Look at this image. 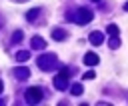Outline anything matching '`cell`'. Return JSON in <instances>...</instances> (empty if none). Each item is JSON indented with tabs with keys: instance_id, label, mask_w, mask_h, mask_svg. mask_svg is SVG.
I'll use <instances>...</instances> for the list:
<instances>
[{
	"instance_id": "cell-2",
	"label": "cell",
	"mask_w": 128,
	"mask_h": 106,
	"mask_svg": "<svg viewBox=\"0 0 128 106\" xmlns=\"http://www.w3.org/2000/svg\"><path fill=\"white\" fill-rule=\"evenodd\" d=\"M68 74H70V72H68L66 68H62L60 74L54 78V86H56L58 90H66V88H68Z\"/></svg>"
},
{
	"instance_id": "cell-11",
	"label": "cell",
	"mask_w": 128,
	"mask_h": 106,
	"mask_svg": "<svg viewBox=\"0 0 128 106\" xmlns=\"http://www.w3.org/2000/svg\"><path fill=\"white\" fill-rule=\"evenodd\" d=\"M16 58H18L20 62H26V60L30 58V52H26V50H20V52L16 54Z\"/></svg>"
},
{
	"instance_id": "cell-9",
	"label": "cell",
	"mask_w": 128,
	"mask_h": 106,
	"mask_svg": "<svg viewBox=\"0 0 128 106\" xmlns=\"http://www.w3.org/2000/svg\"><path fill=\"white\" fill-rule=\"evenodd\" d=\"M52 38L58 40V42H62V40L66 38V32H64L62 28H54V30H52Z\"/></svg>"
},
{
	"instance_id": "cell-15",
	"label": "cell",
	"mask_w": 128,
	"mask_h": 106,
	"mask_svg": "<svg viewBox=\"0 0 128 106\" xmlns=\"http://www.w3.org/2000/svg\"><path fill=\"white\" fill-rule=\"evenodd\" d=\"M22 36H24V34H22V30H16V32L12 34V40H14V42H20V40H22Z\"/></svg>"
},
{
	"instance_id": "cell-7",
	"label": "cell",
	"mask_w": 128,
	"mask_h": 106,
	"mask_svg": "<svg viewBox=\"0 0 128 106\" xmlns=\"http://www.w3.org/2000/svg\"><path fill=\"white\" fill-rule=\"evenodd\" d=\"M98 60H100V58H98V54H94V52H88V54L84 56V64H86V66H96Z\"/></svg>"
},
{
	"instance_id": "cell-16",
	"label": "cell",
	"mask_w": 128,
	"mask_h": 106,
	"mask_svg": "<svg viewBox=\"0 0 128 106\" xmlns=\"http://www.w3.org/2000/svg\"><path fill=\"white\" fill-rule=\"evenodd\" d=\"M84 78H86V80H90V78H94V72H92V70H90V72H86V74H84Z\"/></svg>"
},
{
	"instance_id": "cell-1",
	"label": "cell",
	"mask_w": 128,
	"mask_h": 106,
	"mask_svg": "<svg viewBox=\"0 0 128 106\" xmlns=\"http://www.w3.org/2000/svg\"><path fill=\"white\" fill-rule=\"evenodd\" d=\"M54 66H58V58H56V54H42L40 58H38V68L40 70H50V68H54Z\"/></svg>"
},
{
	"instance_id": "cell-18",
	"label": "cell",
	"mask_w": 128,
	"mask_h": 106,
	"mask_svg": "<svg viewBox=\"0 0 128 106\" xmlns=\"http://www.w3.org/2000/svg\"><path fill=\"white\" fill-rule=\"evenodd\" d=\"M124 10H126V12H128V2H126V6H124Z\"/></svg>"
},
{
	"instance_id": "cell-8",
	"label": "cell",
	"mask_w": 128,
	"mask_h": 106,
	"mask_svg": "<svg viewBox=\"0 0 128 106\" xmlns=\"http://www.w3.org/2000/svg\"><path fill=\"white\" fill-rule=\"evenodd\" d=\"M14 76H16L18 80H26V78L30 76V70H28V68H24V66H22V68H16Z\"/></svg>"
},
{
	"instance_id": "cell-17",
	"label": "cell",
	"mask_w": 128,
	"mask_h": 106,
	"mask_svg": "<svg viewBox=\"0 0 128 106\" xmlns=\"http://www.w3.org/2000/svg\"><path fill=\"white\" fill-rule=\"evenodd\" d=\"M2 90H4V84H2V80H0V94H2Z\"/></svg>"
},
{
	"instance_id": "cell-6",
	"label": "cell",
	"mask_w": 128,
	"mask_h": 106,
	"mask_svg": "<svg viewBox=\"0 0 128 106\" xmlns=\"http://www.w3.org/2000/svg\"><path fill=\"white\" fill-rule=\"evenodd\" d=\"M30 44H32L34 50H44V48H46V40H44L42 36H34V38L30 40Z\"/></svg>"
},
{
	"instance_id": "cell-14",
	"label": "cell",
	"mask_w": 128,
	"mask_h": 106,
	"mask_svg": "<svg viewBox=\"0 0 128 106\" xmlns=\"http://www.w3.org/2000/svg\"><path fill=\"white\" fill-rule=\"evenodd\" d=\"M108 46L114 50V48H118V46H120V40H118L116 36H112V38H110V42H108Z\"/></svg>"
},
{
	"instance_id": "cell-5",
	"label": "cell",
	"mask_w": 128,
	"mask_h": 106,
	"mask_svg": "<svg viewBox=\"0 0 128 106\" xmlns=\"http://www.w3.org/2000/svg\"><path fill=\"white\" fill-rule=\"evenodd\" d=\"M88 38H90V44H92V46H100V44L104 42V34H102V32H98V30L90 32V36H88Z\"/></svg>"
},
{
	"instance_id": "cell-4",
	"label": "cell",
	"mask_w": 128,
	"mask_h": 106,
	"mask_svg": "<svg viewBox=\"0 0 128 106\" xmlns=\"http://www.w3.org/2000/svg\"><path fill=\"white\" fill-rule=\"evenodd\" d=\"M92 18H94V14L88 8H80L76 12V22L78 24H88V22H92Z\"/></svg>"
},
{
	"instance_id": "cell-19",
	"label": "cell",
	"mask_w": 128,
	"mask_h": 106,
	"mask_svg": "<svg viewBox=\"0 0 128 106\" xmlns=\"http://www.w3.org/2000/svg\"><path fill=\"white\" fill-rule=\"evenodd\" d=\"M92 2H100V0H92Z\"/></svg>"
},
{
	"instance_id": "cell-10",
	"label": "cell",
	"mask_w": 128,
	"mask_h": 106,
	"mask_svg": "<svg viewBox=\"0 0 128 106\" xmlns=\"http://www.w3.org/2000/svg\"><path fill=\"white\" fill-rule=\"evenodd\" d=\"M106 32H108L110 36H118V32H120V30H118V26H116V24H108Z\"/></svg>"
},
{
	"instance_id": "cell-3",
	"label": "cell",
	"mask_w": 128,
	"mask_h": 106,
	"mask_svg": "<svg viewBox=\"0 0 128 106\" xmlns=\"http://www.w3.org/2000/svg\"><path fill=\"white\" fill-rule=\"evenodd\" d=\"M40 100H42V90H40L38 86L26 90V102H28V104H38Z\"/></svg>"
},
{
	"instance_id": "cell-12",
	"label": "cell",
	"mask_w": 128,
	"mask_h": 106,
	"mask_svg": "<svg viewBox=\"0 0 128 106\" xmlns=\"http://www.w3.org/2000/svg\"><path fill=\"white\" fill-rule=\"evenodd\" d=\"M82 90H84V88H82V84H72V88H70V92H72L74 96H80V94H82Z\"/></svg>"
},
{
	"instance_id": "cell-13",
	"label": "cell",
	"mask_w": 128,
	"mask_h": 106,
	"mask_svg": "<svg viewBox=\"0 0 128 106\" xmlns=\"http://www.w3.org/2000/svg\"><path fill=\"white\" fill-rule=\"evenodd\" d=\"M38 14H40V10H38V8H34V10H28V12H26V18H28V20H34Z\"/></svg>"
}]
</instances>
